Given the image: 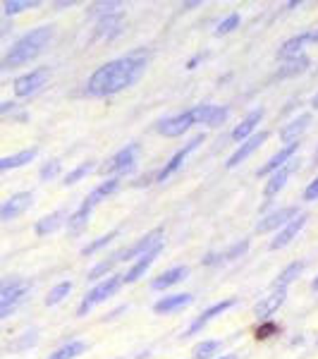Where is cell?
Instances as JSON below:
<instances>
[{
    "label": "cell",
    "instance_id": "obj_1",
    "mask_svg": "<svg viewBox=\"0 0 318 359\" xmlns=\"http://www.w3.org/2000/svg\"><path fill=\"white\" fill-rule=\"evenodd\" d=\"M146 69V57L141 53H132L127 57H118V60H111L106 65H101L86 82L84 94L86 96H113L118 91L127 89L137 82L139 77Z\"/></svg>",
    "mask_w": 318,
    "mask_h": 359
},
{
    "label": "cell",
    "instance_id": "obj_2",
    "mask_svg": "<svg viewBox=\"0 0 318 359\" xmlns=\"http://www.w3.org/2000/svg\"><path fill=\"white\" fill-rule=\"evenodd\" d=\"M50 36H53V29L50 27H39V29H32L29 34L17 41L13 48L8 50V55L3 57V62H0V67L3 69H15L20 65H27V62H32L34 57H36L41 50L48 46Z\"/></svg>",
    "mask_w": 318,
    "mask_h": 359
},
{
    "label": "cell",
    "instance_id": "obj_3",
    "mask_svg": "<svg viewBox=\"0 0 318 359\" xmlns=\"http://www.w3.org/2000/svg\"><path fill=\"white\" fill-rule=\"evenodd\" d=\"M120 287H123V276H115V273H113V276H106V278H103V280L94 287V290H89V294H86V297L82 299V304H79L77 314H79V316H86L91 309H94V306L103 304L108 297H113V294L118 292Z\"/></svg>",
    "mask_w": 318,
    "mask_h": 359
},
{
    "label": "cell",
    "instance_id": "obj_4",
    "mask_svg": "<svg viewBox=\"0 0 318 359\" xmlns=\"http://www.w3.org/2000/svg\"><path fill=\"white\" fill-rule=\"evenodd\" d=\"M158 245H163V230L155 228V230H151V233L144 235L141 240H137L134 245H130V247L120 249V252H115V259H118V264L120 262H132V259L144 257V254L151 252V249L158 247Z\"/></svg>",
    "mask_w": 318,
    "mask_h": 359
},
{
    "label": "cell",
    "instance_id": "obj_5",
    "mask_svg": "<svg viewBox=\"0 0 318 359\" xmlns=\"http://www.w3.org/2000/svg\"><path fill=\"white\" fill-rule=\"evenodd\" d=\"M46 82H48V69L46 67L32 69V72H27V74H22V77L15 79V96L27 98V96L36 94L41 86H46Z\"/></svg>",
    "mask_w": 318,
    "mask_h": 359
},
{
    "label": "cell",
    "instance_id": "obj_6",
    "mask_svg": "<svg viewBox=\"0 0 318 359\" xmlns=\"http://www.w3.org/2000/svg\"><path fill=\"white\" fill-rule=\"evenodd\" d=\"M201 142H204V135H196V137L189 139V142L184 144L180 151H175V156H172V158L163 165V170H160L158 175H155V180H158V182H165V180L170 177V175H175V172L182 168L184 161H187V156L192 154V151H196V149H199V144H201Z\"/></svg>",
    "mask_w": 318,
    "mask_h": 359
},
{
    "label": "cell",
    "instance_id": "obj_7",
    "mask_svg": "<svg viewBox=\"0 0 318 359\" xmlns=\"http://www.w3.org/2000/svg\"><path fill=\"white\" fill-rule=\"evenodd\" d=\"M134 158H137V144H130V147L120 149V151L101 168V172L103 175H120V172H130L132 168H134Z\"/></svg>",
    "mask_w": 318,
    "mask_h": 359
},
{
    "label": "cell",
    "instance_id": "obj_8",
    "mask_svg": "<svg viewBox=\"0 0 318 359\" xmlns=\"http://www.w3.org/2000/svg\"><path fill=\"white\" fill-rule=\"evenodd\" d=\"M233 306H237V299H235V297L223 299V302H216L213 306H208L204 314H199V316L194 318L192 326H189L187 331H184V335H196L199 331H204V326H208V323H211L216 316H221V314H225V311H230Z\"/></svg>",
    "mask_w": 318,
    "mask_h": 359
},
{
    "label": "cell",
    "instance_id": "obj_9",
    "mask_svg": "<svg viewBox=\"0 0 318 359\" xmlns=\"http://www.w3.org/2000/svg\"><path fill=\"white\" fill-rule=\"evenodd\" d=\"M120 32H123V13L103 15L96 22L94 39L96 41H111V39L120 36Z\"/></svg>",
    "mask_w": 318,
    "mask_h": 359
},
{
    "label": "cell",
    "instance_id": "obj_10",
    "mask_svg": "<svg viewBox=\"0 0 318 359\" xmlns=\"http://www.w3.org/2000/svg\"><path fill=\"white\" fill-rule=\"evenodd\" d=\"M192 125H194V113H192V111H187V113H180V115H172V118L160 120L155 130H158L163 137H180V135H184V132H187Z\"/></svg>",
    "mask_w": 318,
    "mask_h": 359
},
{
    "label": "cell",
    "instance_id": "obj_11",
    "mask_svg": "<svg viewBox=\"0 0 318 359\" xmlns=\"http://www.w3.org/2000/svg\"><path fill=\"white\" fill-rule=\"evenodd\" d=\"M34 201V194L32 192H17L10 196L8 201H3L0 206V221H13V218L22 216Z\"/></svg>",
    "mask_w": 318,
    "mask_h": 359
},
{
    "label": "cell",
    "instance_id": "obj_12",
    "mask_svg": "<svg viewBox=\"0 0 318 359\" xmlns=\"http://www.w3.org/2000/svg\"><path fill=\"white\" fill-rule=\"evenodd\" d=\"M306 221H309V213H297V216H294L292 221L285 225V228H280L277 237H275L273 242H270V249H273V252H277V249H282V247L290 245L294 237L302 233V228L306 225Z\"/></svg>",
    "mask_w": 318,
    "mask_h": 359
},
{
    "label": "cell",
    "instance_id": "obj_13",
    "mask_svg": "<svg viewBox=\"0 0 318 359\" xmlns=\"http://www.w3.org/2000/svg\"><path fill=\"white\" fill-rule=\"evenodd\" d=\"M299 213L297 206H285V208H277V211L268 213L263 221H258L256 230L258 233H270V230H277V228H285L287 223L292 221L294 216Z\"/></svg>",
    "mask_w": 318,
    "mask_h": 359
},
{
    "label": "cell",
    "instance_id": "obj_14",
    "mask_svg": "<svg viewBox=\"0 0 318 359\" xmlns=\"http://www.w3.org/2000/svg\"><path fill=\"white\" fill-rule=\"evenodd\" d=\"M265 139H268V132H256V135H251L249 139H247V142L240 144V149H237V151L230 156L225 165H228V168H237V165L242 163V161L249 158V156L256 151V149H261V144H265Z\"/></svg>",
    "mask_w": 318,
    "mask_h": 359
},
{
    "label": "cell",
    "instance_id": "obj_15",
    "mask_svg": "<svg viewBox=\"0 0 318 359\" xmlns=\"http://www.w3.org/2000/svg\"><path fill=\"white\" fill-rule=\"evenodd\" d=\"M194 113V125H208V127H218L225 123L228 118V108L225 106H196L192 108Z\"/></svg>",
    "mask_w": 318,
    "mask_h": 359
},
{
    "label": "cell",
    "instance_id": "obj_16",
    "mask_svg": "<svg viewBox=\"0 0 318 359\" xmlns=\"http://www.w3.org/2000/svg\"><path fill=\"white\" fill-rule=\"evenodd\" d=\"M297 149H299V142L285 144V147H282L275 156H270L268 163H265L263 168H258L256 175H258V177H265V175H273V172H277L280 168H285V165H287V161H290L292 156L297 154Z\"/></svg>",
    "mask_w": 318,
    "mask_h": 359
},
{
    "label": "cell",
    "instance_id": "obj_17",
    "mask_svg": "<svg viewBox=\"0 0 318 359\" xmlns=\"http://www.w3.org/2000/svg\"><path fill=\"white\" fill-rule=\"evenodd\" d=\"M160 249H163V245H158V247H153L151 252H146L144 257H139L134 264H132V269L127 271V273L123 276V285H130V283H137L139 278H141L144 273H146L148 269L153 266V262L158 259V254H160Z\"/></svg>",
    "mask_w": 318,
    "mask_h": 359
},
{
    "label": "cell",
    "instance_id": "obj_18",
    "mask_svg": "<svg viewBox=\"0 0 318 359\" xmlns=\"http://www.w3.org/2000/svg\"><path fill=\"white\" fill-rule=\"evenodd\" d=\"M285 297H287V290H282V287H270V292L265 294V297H261V302L254 306V314L258 318H268L270 314H275V311L280 309Z\"/></svg>",
    "mask_w": 318,
    "mask_h": 359
},
{
    "label": "cell",
    "instance_id": "obj_19",
    "mask_svg": "<svg viewBox=\"0 0 318 359\" xmlns=\"http://www.w3.org/2000/svg\"><path fill=\"white\" fill-rule=\"evenodd\" d=\"M309 41H314V32H302V34H297V36L287 39V41L280 46V50H277V57H280V60H292V57H299V55H302V50H304V46Z\"/></svg>",
    "mask_w": 318,
    "mask_h": 359
},
{
    "label": "cell",
    "instance_id": "obj_20",
    "mask_svg": "<svg viewBox=\"0 0 318 359\" xmlns=\"http://www.w3.org/2000/svg\"><path fill=\"white\" fill-rule=\"evenodd\" d=\"M192 302H194V297L189 292L167 294V297L158 299V302L153 304V311H155V314H172V311L184 309V306H189Z\"/></svg>",
    "mask_w": 318,
    "mask_h": 359
},
{
    "label": "cell",
    "instance_id": "obj_21",
    "mask_svg": "<svg viewBox=\"0 0 318 359\" xmlns=\"http://www.w3.org/2000/svg\"><path fill=\"white\" fill-rule=\"evenodd\" d=\"M118 187H120V180H118V177L106 180V182H101V184H98V187L94 189V192H91L89 196H86L82 206L86 208V211H94V208H96L98 204H101L103 199H108V196H111V194L118 192Z\"/></svg>",
    "mask_w": 318,
    "mask_h": 359
},
{
    "label": "cell",
    "instance_id": "obj_22",
    "mask_svg": "<svg viewBox=\"0 0 318 359\" xmlns=\"http://www.w3.org/2000/svg\"><path fill=\"white\" fill-rule=\"evenodd\" d=\"M311 125V115L309 113H302L299 118H294L292 123H287L285 127L280 130V139L285 144H292V142H299V137L306 132V127Z\"/></svg>",
    "mask_w": 318,
    "mask_h": 359
},
{
    "label": "cell",
    "instance_id": "obj_23",
    "mask_svg": "<svg viewBox=\"0 0 318 359\" xmlns=\"http://www.w3.org/2000/svg\"><path fill=\"white\" fill-rule=\"evenodd\" d=\"M261 120H263V111H261V108L251 111L244 120H242V125L235 127L233 139H235V142H247V139L251 137V132L256 130V125H261Z\"/></svg>",
    "mask_w": 318,
    "mask_h": 359
},
{
    "label": "cell",
    "instance_id": "obj_24",
    "mask_svg": "<svg viewBox=\"0 0 318 359\" xmlns=\"http://www.w3.org/2000/svg\"><path fill=\"white\" fill-rule=\"evenodd\" d=\"M187 276H189L187 266H175V269L165 271V273H160L158 278H155V280L151 283V287H153V290H167V287H172V285H177L180 280H184Z\"/></svg>",
    "mask_w": 318,
    "mask_h": 359
},
{
    "label": "cell",
    "instance_id": "obj_25",
    "mask_svg": "<svg viewBox=\"0 0 318 359\" xmlns=\"http://www.w3.org/2000/svg\"><path fill=\"white\" fill-rule=\"evenodd\" d=\"M25 294H27V285L22 283V285L17 287V290H13L10 294H5V297H0V321L13 314L17 306H20L22 299H25Z\"/></svg>",
    "mask_w": 318,
    "mask_h": 359
},
{
    "label": "cell",
    "instance_id": "obj_26",
    "mask_svg": "<svg viewBox=\"0 0 318 359\" xmlns=\"http://www.w3.org/2000/svg\"><path fill=\"white\" fill-rule=\"evenodd\" d=\"M290 172H292V165H285V168H280V170L273 172V175L268 177V182H265V187H263L265 199H273V196L280 192L282 187H285V182H287V177H290Z\"/></svg>",
    "mask_w": 318,
    "mask_h": 359
},
{
    "label": "cell",
    "instance_id": "obj_27",
    "mask_svg": "<svg viewBox=\"0 0 318 359\" xmlns=\"http://www.w3.org/2000/svg\"><path fill=\"white\" fill-rule=\"evenodd\" d=\"M36 149H25V151L15 154V156H8V158H0V172L5 170H15V168H22L27 163H32L34 158H36Z\"/></svg>",
    "mask_w": 318,
    "mask_h": 359
},
{
    "label": "cell",
    "instance_id": "obj_28",
    "mask_svg": "<svg viewBox=\"0 0 318 359\" xmlns=\"http://www.w3.org/2000/svg\"><path fill=\"white\" fill-rule=\"evenodd\" d=\"M65 218H67V213L62 211V208H60V211H53V213H50V216H43L41 221L36 223V235H41V237H43V235L55 233V230L60 228Z\"/></svg>",
    "mask_w": 318,
    "mask_h": 359
},
{
    "label": "cell",
    "instance_id": "obj_29",
    "mask_svg": "<svg viewBox=\"0 0 318 359\" xmlns=\"http://www.w3.org/2000/svg\"><path fill=\"white\" fill-rule=\"evenodd\" d=\"M247 249H249V240H242V242H237V245H233L228 249V252H223V254H218V257H206L204 259V264H218V262H235V259H240L242 254H247Z\"/></svg>",
    "mask_w": 318,
    "mask_h": 359
},
{
    "label": "cell",
    "instance_id": "obj_30",
    "mask_svg": "<svg viewBox=\"0 0 318 359\" xmlns=\"http://www.w3.org/2000/svg\"><path fill=\"white\" fill-rule=\"evenodd\" d=\"M84 352H86V343H82V340H69L67 345L57 347L48 359H77V357H82Z\"/></svg>",
    "mask_w": 318,
    "mask_h": 359
},
{
    "label": "cell",
    "instance_id": "obj_31",
    "mask_svg": "<svg viewBox=\"0 0 318 359\" xmlns=\"http://www.w3.org/2000/svg\"><path fill=\"white\" fill-rule=\"evenodd\" d=\"M302 271H304V264H302V262H294V264H290V266H287V269L282 271V273L277 276L275 280H273V287H282V290H287V287H290V283L297 280Z\"/></svg>",
    "mask_w": 318,
    "mask_h": 359
},
{
    "label": "cell",
    "instance_id": "obj_32",
    "mask_svg": "<svg viewBox=\"0 0 318 359\" xmlns=\"http://www.w3.org/2000/svg\"><path fill=\"white\" fill-rule=\"evenodd\" d=\"M89 218H91V211H86L84 206H79L74 213H69V218H67V230L72 235H79L82 230L89 225Z\"/></svg>",
    "mask_w": 318,
    "mask_h": 359
},
{
    "label": "cell",
    "instance_id": "obj_33",
    "mask_svg": "<svg viewBox=\"0 0 318 359\" xmlns=\"http://www.w3.org/2000/svg\"><path fill=\"white\" fill-rule=\"evenodd\" d=\"M309 67V57L306 55H299V57H292V60L285 62V67H280V72H277V77H294V74L304 72V69Z\"/></svg>",
    "mask_w": 318,
    "mask_h": 359
},
{
    "label": "cell",
    "instance_id": "obj_34",
    "mask_svg": "<svg viewBox=\"0 0 318 359\" xmlns=\"http://www.w3.org/2000/svg\"><path fill=\"white\" fill-rule=\"evenodd\" d=\"M69 292H72V283H69V280L57 283V285L53 287V290L48 292V297H46V306H55V304H60Z\"/></svg>",
    "mask_w": 318,
    "mask_h": 359
},
{
    "label": "cell",
    "instance_id": "obj_35",
    "mask_svg": "<svg viewBox=\"0 0 318 359\" xmlns=\"http://www.w3.org/2000/svg\"><path fill=\"white\" fill-rule=\"evenodd\" d=\"M118 235H120V230H111V233H108V235L96 237L94 242H89V245H86V247L82 249V254H84V257H91V254H96L98 249H103V247H108V245H111V242H113Z\"/></svg>",
    "mask_w": 318,
    "mask_h": 359
},
{
    "label": "cell",
    "instance_id": "obj_36",
    "mask_svg": "<svg viewBox=\"0 0 318 359\" xmlns=\"http://www.w3.org/2000/svg\"><path fill=\"white\" fill-rule=\"evenodd\" d=\"M218 347H221V340H204V343L194 345L192 359H208L211 355H216Z\"/></svg>",
    "mask_w": 318,
    "mask_h": 359
},
{
    "label": "cell",
    "instance_id": "obj_37",
    "mask_svg": "<svg viewBox=\"0 0 318 359\" xmlns=\"http://www.w3.org/2000/svg\"><path fill=\"white\" fill-rule=\"evenodd\" d=\"M32 8H39V0H8V3L3 5L5 15H20Z\"/></svg>",
    "mask_w": 318,
    "mask_h": 359
},
{
    "label": "cell",
    "instance_id": "obj_38",
    "mask_svg": "<svg viewBox=\"0 0 318 359\" xmlns=\"http://www.w3.org/2000/svg\"><path fill=\"white\" fill-rule=\"evenodd\" d=\"M91 170H94V163H89V161L82 163V165H77L74 170H69L67 175H65V184H67V187H69V184H77L79 180H84Z\"/></svg>",
    "mask_w": 318,
    "mask_h": 359
},
{
    "label": "cell",
    "instance_id": "obj_39",
    "mask_svg": "<svg viewBox=\"0 0 318 359\" xmlns=\"http://www.w3.org/2000/svg\"><path fill=\"white\" fill-rule=\"evenodd\" d=\"M240 27V15L233 13V15H228L223 22H218V27H216V34L218 36H225V34H230V32H235V29Z\"/></svg>",
    "mask_w": 318,
    "mask_h": 359
},
{
    "label": "cell",
    "instance_id": "obj_40",
    "mask_svg": "<svg viewBox=\"0 0 318 359\" xmlns=\"http://www.w3.org/2000/svg\"><path fill=\"white\" fill-rule=\"evenodd\" d=\"M57 172H60V161L53 158V161H48L43 168H41V172H39V177L43 180V182H48V180H53Z\"/></svg>",
    "mask_w": 318,
    "mask_h": 359
},
{
    "label": "cell",
    "instance_id": "obj_41",
    "mask_svg": "<svg viewBox=\"0 0 318 359\" xmlns=\"http://www.w3.org/2000/svg\"><path fill=\"white\" fill-rule=\"evenodd\" d=\"M118 8H120V3H96V5H91L89 8V15H113V13H118Z\"/></svg>",
    "mask_w": 318,
    "mask_h": 359
},
{
    "label": "cell",
    "instance_id": "obj_42",
    "mask_svg": "<svg viewBox=\"0 0 318 359\" xmlns=\"http://www.w3.org/2000/svg\"><path fill=\"white\" fill-rule=\"evenodd\" d=\"M20 285H22V280H17V278H3V280H0V297L17 290Z\"/></svg>",
    "mask_w": 318,
    "mask_h": 359
},
{
    "label": "cell",
    "instance_id": "obj_43",
    "mask_svg": "<svg viewBox=\"0 0 318 359\" xmlns=\"http://www.w3.org/2000/svg\"><path fill=\"white\" fill-rule=\"evenodd\" d=\"M304 199L306 201H316L318 199V177L314 180V182H309V187H306V192H304Z\"/></svg>",
    "mask_w": 318,
    "mask_h": 359
},
{
    "label": "cell",
    "instance_id": "obj_44",
    "mask_svg": "<svg viewBox=\"0 0 318 359\" xmlns=\"http://www.w3.org/2000/svg\"><path fill=\"white\" fill-rule=\"evenodd\" d=\"M275 331V326H263V328H258L256 331V338L258 340H265V338H270V333Z\"/></svg>",
    "mask_w": 318,
    "mask_h": 359
},
{
    "label": "cell",
    "instance_id": "obj_45",
    "mask_svg": "<svg viewBox=\"0 0 318 359\" xmlns=\"http://www.w3.org/2000/svg\"><path fill=\"white\" fill-rule=\"evenodd\" d=\"M13 108H15V103H0V118H3V115H8L10 111H13Z\"/></svg>",
    "mask_w": 318,
    "mask_h": 359
},
{
    "label": "cell",
    "instance_id": "obj_46",
    "mask_svg": "<svg viewBox=\"0 0 318 359\" xmlns=\"http://www.w3.org/2000/svg\"><path fill=\"white\" fill-rule=\"evenodd\" d=\"M10 32V22H0V36Z\"/></svg>",
    "mask_w": 318,
    "mask_h": 359
},
{
    "label": "cell",
    "instance_id": "obj_47",
    "mask_svg": "<svg viewBox=\"0 0 318 359\" xmlns=\"http://www.w3.org/2000/svg\"><path fill=\"white\" fill-rule=\"evenodd\" d=\"M199 5H201L199 0H194V3H184L182 8H184V10H192V8H199Z\"/></svg>",
    "mask_w": 318,
    "mask_h": 359
},
{
    "label": "cell",
    "instance_id": "obj_48",
    "mask_svg": "<svg viewBox=\"0 0 318 359\" xmlns=\"http://www.w3.org/2000/svg\"><path fill=\"white\" fill-rule=\"evenodd\" d=\"M72 5V0H62V3H55V8H69Z\"/></svg>",
    "mask_w": 318,
    "mask_h": 359
},
{
    "label": "cell",
    "instance_id": "obj_49",
    "mask_svg": "<svg viewBox=\"0 0 318 359\" xmlns=\"http://www.w3.org/2000/svg\"><path fill=\"white\" fill-rule=\"evenodd\" d=\"M311 290H318V278H314V283H311Z\"/></svg>",
    "mask_w": 318,
    "mask_h": 359
},
{
    "label": "cell",
    "instance_id": "obj_50",
    "mask_svg": "<svg viewBox=\"0 0 318 359\" xmlns=\"http://www.w3.org/2000/svg\"><path fill=\"white\" fill-rule=\"evenodd\" d=\"M216 359H237V355H223V357H216Z\"/></svg>",
    "mask_w": 318,
    "mask_h": 359
},
{
    "label": "cell",
    "instance_id": "obj_51",
    "mask_svg": "<svg viewBox=\"0 0 318 359\" xmlns=\"http://www.w3.org/2000/svg\"><path fill=\"white\" fill-rule=\"evenodd\" d=\"M311 106H314V108H318V94L314 96V101H311Z\"/></svg>",
    "mask_w": 318,
    "mask_h": 359
},
{
    "label": "cell",
    "instance_id": "obj_52",
    "mask_svg": "<svg viewBox=\"0 0 318 359\" xmlns=\"http://www.w3.org/2000/svg\"><path fill=\"white\" fill-rule=\"evenodd\" d=\"M314 41H318V32H314Z\"/></svg>",
    "mask_w": 318,
    "mask_h": 359
}]
</instances>
